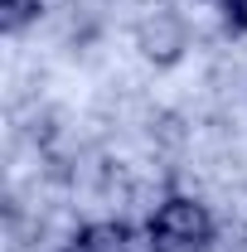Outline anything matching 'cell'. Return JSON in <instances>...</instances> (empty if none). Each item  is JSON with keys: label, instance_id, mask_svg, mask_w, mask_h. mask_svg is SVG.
<instances>
[{"label": "cell", "instance_id": "obj_5", "mask_svg": "<svg viewBox=\"0 0 247 252\" xmlns=\"http://www.w3.org/2000/svg\"><path fill=\"white\" fill-rule=\"evenodd\" d=\"M223 5V20H228V30L247 34V0H218Z\"/></svg>", "mask_w": 247, "mask_h": 252}, {"label": "cell", "instance_id": "obj_3", "mask_svg": "<svg viewBox=\"0 0 247 252\" xmlns=\"http://www.w3.org/2000/svg\"><path fill=\"white\" fill-rule=\"evenodd\" d=\"M78 238L88 243V252H131V228L126 223H88Z\"/></svg>", "mask_w": 247, "mask_h": 252}, {"label": "cell", "instance_id": "obj_4", "mask_svg": "<svg viewBox=\"0 0 247 252\" xmlns=\"http://www.w3.org/2000/svg\"><path fill=\"white\" fill-rule=\"evenodd\" d=\"M39 0H0V30L5 34H20V30H30L34 20H39Z\"/></svg>", "mask_w": 247, "mask_h": 252}, {"label": "cell", "instance_id": "obj_6", "mask_svg": "<svg viewBox=\"0 0 247 252\" xmlns=\"http://www.w3.org/2000/svg\"><path fill=\"white\" fill-rule=\"evenodd\" d=\"M63 252H88V243H83V238H73V243H68Z\"/></svg>", "mask_w": 247, "mask_h": 252}, {"label": "cell", "instance_id": "obj_1", "mask_svg": "<svg viewBox=\"0 0 247 252\" xmlns=\"http://www.w3.org/2000/svg\"><path fill=\"white\" fill-rule=\"evenodd\" d=\"M155 252H204L214 243V214L199 199H165L146 223Z\"/></svg>", "mask_w": 247, "mask_h": 252}, {"label": "cell", "instance_id": "obj_2", "mask_svg": "<svg viewBox=\"0 0 247 252\" xmlns=\"http://www.w3.org/2000/svg\"><path fill=\"white\" fill-rule=\"evenodd\" d=\"M136 49L151 63H180V54L189 49V25L175 5H155L151 15L136 25Z\"/></svg>", "mask_w": 247, "mask_h": 252}]
</instances>
